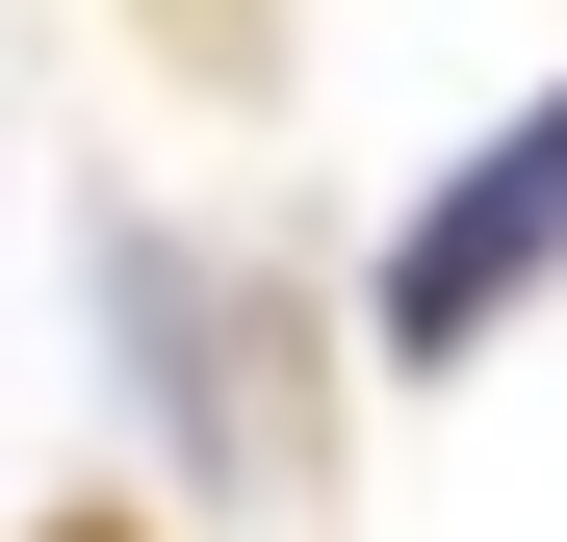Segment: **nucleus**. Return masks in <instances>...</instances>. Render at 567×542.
Masks as SVG:
<instances>
[{"label": "nucleus", "instance_id": "1", "mask_svg": "<svg viewBox=\"0 0 567 542\" xmlns=\"http://www.w3.org/2000/svg\"><path fill=\"white\" fill-rule=\"evenodd\" d=\"M104 310H130V413L207 466V517H310V388H284L258 258H181L155 207H104Z\"/></svg>", "mask_w": 567, "mask_h": 542}, {"label": "nucleus", "instance_id": "2", "mask_svg": "<svg viewBox=\"0 0 567 542\" xmlns=\"http://www.w3.org/2000/svg\"><path fill=\"white\" fill-rule=\"evenodd\" d=\"M516 285H567V78H542V104H516V130H491V155H464L439 207L388 233L361 361H388V388H439V361H491V310H516Z\"/></svg>", "mask_w": 567, "mask_h": 542}, {"label": "nucleus", "instance_id": "3", "mask_svg": "<svg viewBox=\"0 0 567 542\" xmlns=\"http://www.w3.org/2000/svg\"><path fill=\"white\" fill-rule=\"evenodd\" d=\"M52 542H155V517H104V491H78V517H52Z\"/></svg>", "mask_w": 567, "mask_h": 542}]
</instances>
